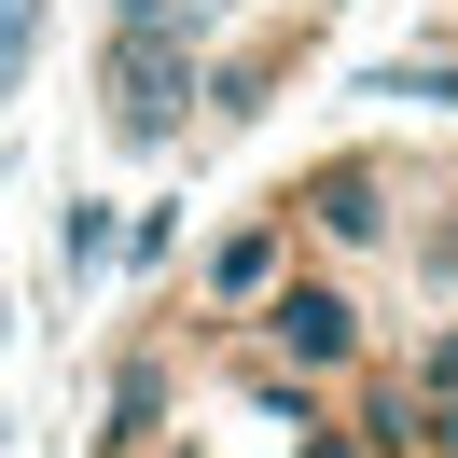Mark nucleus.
Listing matches in <instances>:
<instances>
[{
	"label": "nucleus",
	"mask_w": 458,
	"mask_h": 458,
	"mask_svg": "<svg viewBox=\"0 0 458 458\" xmlns=\"http://www.w3.org/2000/svg\"><path fill=\"white\" fill-rule=\"evenodd\" d=\"M250 347H264V375H292V389H334V375L375 361V319H361V292H347V278L278 264V278L250 292Z\"/></svg>",
	"instance_id": "1"
},
{
	"label": "nucleus",
	"mask_w": 458,
	"mask_h": 458,
	"mask_svg": "<svg viewBox=\"0 0 458 458\" xmlns=\"http://www.w3.org/2000/svg\"><path fill=\"white\" fill-rule=\"evenodd\" d=\"M98 84H112V140L167 153V140H181V112L208 98L195 29H125V14H112V56H98Z\"/></svg>",
	"instance_id": "2"
},
{
	"label": "nucleus",
	"mask_w": 458,
	"mask_h": 458,
	"mask_svg": "<svg viewBox=\"0 0 458 458\" xmlns=\"http://www.w3.org/2000/svg\"><path fill=\"white\" fill-rule=\"evenodd\" d=\"M292 236H319V250H389V167L375 153H334V167H306V195H278Z\"/></svg>",
	"instance_id": "3"
},
{
	"label": "nucleus",
	"mask_w": 458,
	"mask_h": 458,
	"mask_svg": "<svg viewBox=\"0 0 458 458\" xmlns=\"http://www.w3.org/2000/svg\"><path fill=\"white\" fill-rule=\"evenodd\" d=\"M278 264H292V208H250V223L208 250V306H223V319H250V292L278 278Z\"/></svg>",
	"instance_id": "4"
},
{
	"label": "nucleus",
	"mask_w": 458,
	"mask_h": 458,
	"mask_svg": "<svg viewBox=\"0 0 458 458\" xmlns=\"http://www.w3.org/2000/svg\"><path fill=\"white\" fill-rule=\"evenodd\" d=\"M153 430H167V361H125V389H112V458H140Z\"/></svg>",
	"instance_id": "5"
},
{
	"label": "nucleus",
	"mask_w": 458,
	"mask_h": 458,
	"mask_svg": "<svg viewBox=\"0 0 458 458\" xmlns=\"http://www.w3.org/2000/svg\"><path fill=\"white\" fill-rule=\"evenodd\" d=\"M29 56H42V0H0V98L29 84Z\"/></svg>",
	"instance_id": "6"
},
{
	"label": "nucleus",
	"mask_w": 458,
	"mask_h": 458,
	"mask_svg": "<svg viewBox=\"0 0 458 458\" xmlns=\"http://www.w3.org/2000/svg\"><path fill=\"white\" fill-rule=\"evenodd\" d=\"M98 250H112V208H84V195H70V208H56V264H70V278H84Z\"/></svg>",
	"instance_id": "7"
},
{
	"label": "nucleus",
	"mask_w": 458,
	"mask_h": 458,
	"mask_svg": "<svg viewBox=\"0 0 458 458\" xmlns=\"http://www.w3.org/2000/svg\"><path fill=\"white\" fill-rule=\"evenodd\" d=\"M125 29H208V14H223V0H112Z\"/></svg>",
	"instance_id": "8"
},
{
	"label": "nucleus",
	"mask_w": 458,
	"mask_h": 458,
	"mask_svg": "<svg viewBox=\"0 0 458 458\" xmlns=\"http://www.w3.org/2000/svg\"><path fill=\"white\" fill-rule=\"evenodd\" d=\"M417 445H430V458H458V389H430V417H417Z\"/></svg>",
	"instance_id": "9"
},
{
	"label": "nucleus",
	"mask_w": 458,
	"mask_h": 458,
	"mask_svg": "<svg viewBox=\"0 0 458 458\" xmlns=\"http://www.w3.org/2000/svg\"><path fill=\"white\" fill-rule=\"evenodd\" d=\"M417 389H458V334H430V361H417Z\"/></svg>",
	"instance_id": "10"
},
{
	"label": "nucleus",
	"mask_w": 458,
	"mask_h": 458,
	"mask_svg": "<svg viewBox=\"0 0 458 458\" xmlns=\"http://www.w3.org/2000/svg\"><path fill=\"white\" fill-rule=\"evenodd\" d=\"M292 458H361V445H347V430H319V417H306V445H292Z\"/></svg>",
	"instance_id": "11"
}]
</instances>
